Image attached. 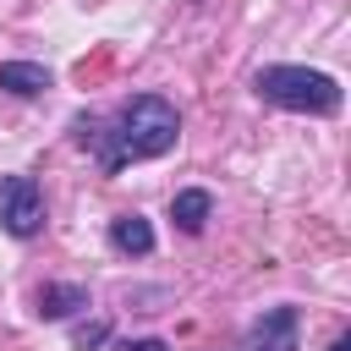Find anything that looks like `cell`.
Segmentation results:
<instances>
[{
    "label": "cell",
    "instance_id": "6da1fadb",
    "mask_svg": "<svg viewBox=\"0 0 351 351\" xmlns=\"http://www.w3.org/2000/svg\"><path fill=\"white\" fill-rule=\"evenodd\" d=\"M176 132H181V121H176V110H170L159 93L126 99L110 126L77 121V143L99 154V170H104V176H115V170L132 165V159H159V154H170V148H176Z\"/></svg>",
    "mask_w": 351,
    "mask_h": 351
},
{
    "label": "cell",
    "instance_id": "7a4b0ae2",
    "mask_svg": "<svg viewBox=\"0 0 351 351\" xmlns=\"http://www.w3.org/2000/svg\"><path fill=\"white\" fill-rule=\"evenodd\" d=\"M252 88L280 104V110H307V115H335L340 110V82L329 71H307V66H263L252 77Z\"/></svg>",
    "mask_w": 351,
    "mask_h": 351
},
{
    "label": "cell",
    "instance_id": "3957f363",
    "mask_svg": "<svg viewBox=\"0 0 351 351\" xmlns=\"http://www.w3.org/2000/svg\"><path fill=\"white\" fill-rule=\"evenodd\" d=\"M0 225L11 236H38L44 230V197L33 176H5L0 181Z\"/></svg>",
    "mask_w": 351,
    "mask_h": 351
},
{
    "label": "cell",
    "instance_id": "277c9868",
    "mask_svg": "<svg viewBox=\"0 0 351 351\" xmlns=\"http://www.w3.org/2000/svg\"><path fill=\"white\" fill-rule=\"evenodd\" d=\"M296 307H269L252 329H247V340L236 346V351H296Z\"/></svg>",
    "mask_w": 351,
    "mask_h": 351
},
{
    "label": "cell",
    "instance_id": "5b68a950",
    "mask_svg": "<svg viewBox=\"0 0 351 351\" xmlns=\"http://www.w3.org/2000/svg\"><path fill=\"white\" fill-rule=\"evenodd\" d=\"M110 247H115V252H132V258L154 252V230H148V219H143V214H121V219H110Z\"/></svg>",
    "mask_w": 351,
    "mask_h": 351
},
{
    "label": "cell",
    "instance_id": "8992f818",
    "mask_svg": "<svg viewBox=\"0 0 351 351\" xmlns=\"http://www.w3.org/2000/svg\"><path fill=\"white\" fill-rule=\"evenodd\" d=\"M0 88L16 93V99H33V93L49 88V71L33 66V60H5V66H0Z\"/></svg>",
    "mask_w": 351,
    "mask_h": 351
},
{
    "label": "cell",
    "instance_id": "52a82bcc",
    "mask_svg": "<svg viewBox=\"0 0 351 351\" xmlns=\"http://www.w3.org/2000/svg\"><path fill=\"white\" fill-rule=\"evenodd\" d=\"M208 208H214V203H208V192H197V186H192V192H176V197H170V219H176V225H181L186 236H197V230L208 225Z\"/></svg>",
    "mask_w": 351,
    "mask_h": 351
},
{
    "label": "cell",
    "instance_id": "ba28073f",
    "mask_svg": "<svg viewBox=\"0 0 351 351\" xmlns=\"http://www.w3.org/2000/svg\"><path fill=\"white\" fill-rule=\"evenodd\" d=\"M71 307H88V291L82 285H44L38 291V313L44 318H66Z\"/></svg>",
    "mask_w": 351,
    "mask_h": 351
},
{
    "label": "cell",
    "instance_id": "9c48e42d",
    "mask_svg": "<svg viewBox=\"0 0 351 351\" xmlns=\"http://www.w3.org/2000/svg\"><path fill=\"white\" fill-rule=\"evenodd\" d=\"M104 340H110V324H77V329H71V346H77V351L104 346Z\"/></svg>",
    "mask_w": 351,
    "mask_h": 351
},
{
    "label": "cell",
    "instance_id": "30bf717a",
    "mask_svg": "<svg viewBox=\"0 0 351 351\" xmlns=\"http://www.w3.org/2000/svg\"><path fill=\"white\" fill-rule=\"evenodd\" d=\"M121 351H170V346H165V340H126Z\"/></svg>",
    "mask_w": 351,
    "mask_h": 351
},
{
    "label": "cell",
    "instance_id": "8fae6325",
    "mask_svg": "<svg viewBox=\"0 0 351 351\" xmlns=\"http://www.w3.org/2000/svg\"><path fill=\"white\" fill-rule=\"evenodd\" d=\"M329 351H351V335H340V340H335V346H329Z\"/></svg>",
    "mask_w": 351,
    "mask_h": 351
}]
</instances>
